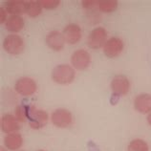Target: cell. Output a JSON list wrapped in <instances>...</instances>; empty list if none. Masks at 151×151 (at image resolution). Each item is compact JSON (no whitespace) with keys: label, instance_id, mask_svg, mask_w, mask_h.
I'll use <instances>...</instances> for the list:
<instances>
[{"label":"cell","instance_id":"cell-16","mask_svg":"<svg viewBox=\"0 0 151 151\" xmlns=\"http://www.w3.org/2000/svg\"><path fill=\"white\" fill-rule=\"evenodd\" d=\"M6 29L12 33H18L24 27V19L20 15H11L5 23Z\"/></svg>","mask_w":151,"mask_h":151},{"label":"cell","instance_id":"cell-3","mask_svg":"<svg viewBox=\"0 0 151 151\" xmlns=\"http://www.w3.org/2000/svg\"><path fill=\"white\" fill-rule=\"evenodd\" d=\"M48 113L44 110L37 109L34 106H31L28 122L33 129H40L44 127L48 122Z\"/></svg>","mask_w":151,"mask_h":151},{"label":"cell","instance_id":"cell-5","mask_svg":"<svg viewBox=\"0 0 151 151\" xmlns=\"http://www.w3.org/2000/svg\"><path fill=\"white\" fill-rule=\"evenodd\" d=\"M51 121L58 128H67L73 124V116L70 111L66 109H57L52 114Z\"/></svg>","mask_w":151,"mask_h":151},{"label":"cell","instance_id":"cell-17","mask_svg":"<svg viewBox=\"0 0 151 151\" xmlns=\"http://www.w3.org/2000/svg\"><path fill=\"white\" fill-rule=\"evenodd\" d=\"M98 6L101 12L109 14L116 11L118 8V1L117 0H101V1H99Z\"/></svg>","mask_w":151,"mask_h":151},{"label":"cell","instance_id":"cell-8","mask_svg":"<svg viewBox=\"0 0 151 151\" xmlns=\"http://www.w3.org/2000/svg\"><path fill=\"white\" fill-rule=\"evenodd\" d=\"M124 47V41L120 37H111L106 41L104 47H103V52L106 57L114 58L122 54Z\"/></svg>","mask_w":151,"mask_h":151},{"label":"cell","instance_id":"cell-19","mask_svg":"<svg viewBox=\"0 0 151 151\" xmlns=\"http://www.w3.org/2000/svg\"><path fill=\"white\" fill-rule=\"evenodd\" d=\"M127 151H149L147 142L141 139H136L130 142L127 147Z\"/></svg>","mask_w":151,"mask_h":151},{"label":"cell","instance_id":"cell-25","mask_svg":"<svg viewBox=\"0 0 151 151\" xmlns=\"http://www.w3.org/2000/svg\"><path fill=\"white\" fill-rule=\"evenodd\" d=\"M0 151H7V150L4 148V147H1V148H0Z\"/></svg>","mask_w":151,"mask_h":151},{"label":"cell","instance_id":"cell-26","mask_svg":"<svg viewBox=\"0 0 151 151\" xmlns=\"http://www.w3.org/2000/svg\"><path fill=\"white\" fill-rule=\"evenodd\" d=\"M37 151H45V150H37Z\"/></svg>","mask_w":151,"mask_h":151},{"label":"cell","instance_id":"cell-20","mask_svg":"<svg viewBox=\"0 0 151 151\" xmlns=\"http://www.w3.org/2000/svg\"><path fill=\"white\" fill-rule=\"evenodd\" d=\"M31 106H27L24 104H21L17 107L15 109V118L17 119L18 122H25L28 121V117H29Z\"/></svg>","mask_w":151,"mask_h":151},{"label":"cell","instance_id":"cell-1","mask_svg":"<svg viewBox=\"0 0 151 151\" xmlns=\"http://www.w3.org/2000/svg\"><path fill=\"white\" fill-rule=\"evenodd\" d=\"M76 77V73L74 68L67 64H60L55 67V69L52 72V78L55 82L58 84H70L74 81Z\"/></svg>","mask_w":151,"mask_h":151},{"label":"cell","instance_id":"cell-10","mask_svg":"<svg viewBox=\"0 0 151 151\" xmlns=\"http://www.w3.org/2000/svg\"><path fill=\"white\" fill-rule=\"evenodd\" d=\"M65 41L70 45H75L81 39V29L75 23L67 25L63 30Z\"/></svg>","mask_w":151,"mask_h":151},{"label":"cell","instance_id":"cell-12","mask_svg":"<svg viewBox=\"0 0 151 151\" xmlns=\"http://www.w3.org/2000/svg\"><path fill=\"white\" fill-rule=\"evenodd\" d=\"M134 107L142 114H149L151 112V95L140 94L135 98Z\"/></svg>","mask_w":151,"mask_h":151},{"label":"cell","instance_id":"cell-27","mask_svg":"<svg viewBox=\"0 0 151 151\" xmlns=\"http://www.w3.org/2000/svg\"><path fill=\"white\" fill-rule=\"evenodd\" d=\"M20 151H23V150H20Z\"/></svg>","mask_w":151,"mask_h":151},{"label":"cell","instance_id":"cell-6","mask_svg":"<svg viewBox=\"0 0 151 151\" xmlns=\"http://www.w3.org/2000/svg\"><path fill=\"white\" fill-rule=\"evenodd\" d=\"M71 63L77 70H85L88 68L91 63V57L89 53L85 50H77L71 55Z\"/></svg>","mask_w":151,"mask_h":151},{"label":"cell","instance_id":"cell-14","mask_svg":"<svg viewBox=\"0 0 151 151\" xmlns=\"http://www.w3.org/2000/svg\"><path fill=\"white\" fill-rule=\"evenodd\" d=\"M5 8L8 14L12 15H20L26 13L27 2L22 0H10L5 3Z\"/></svg>","mask_w":151,"mask_h":151},{"label":"cell","instance_id":"cell-21","mask_svg":"<svg viewBox=\"0 0 151 151\" xmlns=\"http://www.w3.org/2000/svg\"><path fill=\"white\" fill-rule=\"evenodd\" d=\"M39 3L42 8L47 10H53L59 6L60 1L59 0H39Z\"/></svg>","mask_w":151,"mask_h":151},{"label":"cell","instance_id":"cell-11","mask_svg":"<svg viewBox=\"0 0 151 151\" xmlns=\"http://www.w3.org/2000/svg\"><path fill=\"white\" fill-rule=\"evenodd\" d=\"M46 44L54 51H61L65 44L64 35L58 31H52L46 37Z\"/></svg>","mask_w":151,"mask_h":151},{"label":"cell","instance_id":"cell-23","mask_svg":"<svg viewBox=\"0 0 151 151\" xmlns=\"http://www.w3.org/2000/svg\"><path fill=\"white\" fill-rule=\"evenodd\" d=\"M7 11L6 9H4V8H1L0 9V23L1 24H3L4 22H6L7 21Z\"/></svg>","mask_w":151,"mask_h":151},{"label":"cell","instance_id":"cell-7","mask_svg":"<svg viewBox=\"0 0 151 151\" xmlns=\"http://www.w3.org/2000/svg\"><path fill=\"white\" fill-rule=\"evenodd\" d=\"M15 91L21 96H32L37 89V83L31 78H21L15 83Z\"/></svg>","mask_w":151,"mask_h":151},{"label":"cell","instance_id":"cell-2","mask_svg":"<svg viewBox=\"0 0 151 151\" xmlns=\"http://www.w3.org/2000/svg\"><path fill=\"white\" fill-rule=\"evenodd\" d=\"M3 47L8 54L19 55L24 51V40L17 35H10L4 39Z\"/></svg>","mask_w":151,"mask_h":151},{"label":"cell","instance_id":"cell-18","mask_svg":"<svg viewBox=\"0 0 151 151\" xmlns=\"http://www.w3.org/2000/svg\"><path fill=\"white\" fill-rule=\"evenodd\" d=\"M42 12V7L39 1H28L26 14L30 17H37Z\"/></svg>","mask_w":151,"mask_h":151},{"label":"cell","instance_id":"cell-22","mask_svg":"<svg viewBox=\"0 0 151 151\" xmlns=\"http://www.w3.org/2000/svg\"><path fill=\"white\" fill-rule=\"evenodd\" d=\"M82 7L85 8V9H91V8H93L97 5V4H99V1H87V0H85V1H82Z\"/></svg>","mask_w":151,"mask_h":151},{"label":"cell","instance_id":"cell-13","mask_svg":"<svg viewBox=\"0 0 151 151\" xmlns=\"http://www.w3.org/2000/svg\"><path fill=\"white\" fill-rule=\"evenodd\" d=\"M1 129L4 133L7 134L15 133L17 130H19L18 121L15 116L11 114L4 115L1 119Z\"/></svg>","mask_w":151,"mask_h":151},{"label":"cell","instance_id":"cell-24","mask_svg":"<svg viewBox=\"0 0 151 151\" xmlns=\"http://www.w3.org/2000/svg\"><path fill=\"white\" fill-rule=\"evenodd\" d=\"M147 122H148V124L151 126V112L147 115Z\"/></svg>","mask_w":151,"mask_h":151},{"label":"cell","instance_id":"cell-15","mask_svg":"<svg viewBox=\"0 0 151 151\" xmlns=\"http://www.w3.org/2000/svg\"><path fill=\"white\" fill-rule=\"evenodd\" d=\"M4 144L9 150H17L23 145L22 136L19 133H12L8 134L4 138Z\"/></svg>","mask_w":151,"mask_h":151},{"label":"cell","instance_id":"cell-4","mask_svg":"<svg viewBox=\"0 0 151 151\" xmlns=\"http://www.w3.org/2000/svg\"><path fill=\"white\" fill-rule=\"evenodd\" d=\"M107 38V32L104 28L98 27L91 32L88 38H87V45L91 49H100L104 47Z\"/></svg>","mask_w":151,"mask_h":151},{"label":"cell","instance_id":"cell-9","mask_svg":"<svg viewBox=\"0 0 151 151\" xmlns=\"http://www.w3.org/2000/svg\"><path fill=\"white\" fill-rule=\"evenodd\" d=\"M110 86L114 94L119 95V96H124L129 92L130 82L125 76L118 75L116 77H114Z\"/></svg>","mask_w":151,"mask_h":151}]
</instances>
